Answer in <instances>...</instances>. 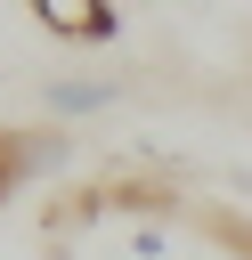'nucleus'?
<instances>
[{"mask_svg": "<svg viewBox=\"0 0 252 260\" xmlns=\"http://www.w3.org/2000/svg\"><path fill=\"white\" fill-rule=\"evenodd\" d=\"M41 106H49V114H106V106H114V89H106V81H49V89H41Z\"/></svg>", "mask_w": 252, "mask_h": 260, "instance_id": "obj_2", "label": "nucleus"}, {"mask_svg": "<svg viewBox=\"0 0 252 260\" xmlns=\"http://www.w3.org/2000/svg\"><path fill=\"white\" fill-rule=\"evenodd\" d=\"M33 16H41V32H57V41H98V32H114V8H106V0H33Z\"/></svg>", "mask_w": 252, "mask_h": 260, "instance_id": "obj_1", "label": "nucleus"}]
</instances>
